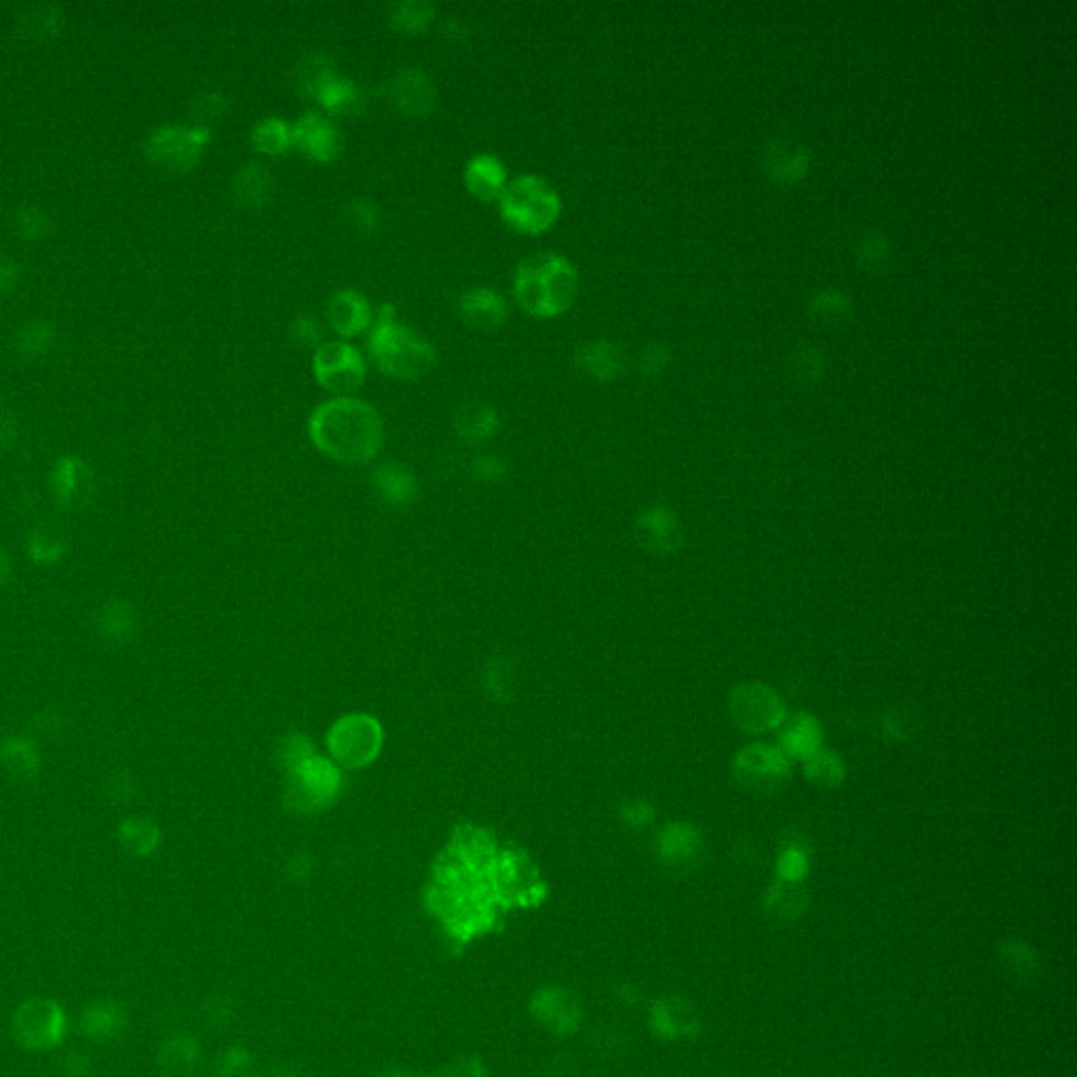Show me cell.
<instances>
[{"instance_id":"cell-1","label":"cell","mask_w":1077,"mask_h":1077,"mask_svg":"<svg viewBox=\"0 0 1077 1077\" xmlns=\"http://www.w3.org/2000/svg\"><path fill=\"white\" fill-rule=\"evenodd\" d=\"M310 436L327 455L341 461H366L382 447L384 424L369 403L339 396L311 413Z\"/></svg>"},{"instance_id":"cell-2","label":"cell","mask_w":1077,"mask_h":1077,"mask_svg":"<svg viewBox=\"0 0 1077 1077\" xmlns=\"http://www.w3.org/2000/svg\"><path fill=\"white\" fill-rule=\"evenodd\" d=\"M576 293L575 265L558 253L530 255L516 267L514 297L532 316H558L569 310Z\"/></svg>"},{"instance_id":"cell-3","label":"cell","mask_w":1077,"mask_h":1077,"mask_svg":"<svg viewBox=\"0 0 1077 1077\" xmlns=\"http://www.w3.org/2000/svg\"><path fill=\"white\" fill-rule=\"evenodd\" d=\"M369 350L384 373L400 380H419L436 364L433 345L400 322L392 304L382 306L369 339Z\"/></svg>"},{"instance_id":"cell-4","label":"cell","mask_w":1077,"mask_h":1077,"mask_svg":"<svg viewBox=\"0 0 1077 1077\" xmlns=\"http://www.w3.org/2000/svg\"><path fill=\"white\" fill-rule=\"evenodd\" d=\"M560 196L548 179L525 173L507 182L499 196L502 217L518 232L541 234L560 216Z\"/></svg>"},{"instance_id":"cell-5","label":"cell","mask_w":1077,"mask_h":1077,"mask_svg":"<svg viewBox=\"0 0 1077 1077\" xmlns=\"http://www.w3.org/2000/svg\"><path fill=\"white\" fill-rule=\"evenodd\" d=\"M728 716L747 735H765L779 730L788 710L783 699L765 682H741L728 694Z\"/></svg>"},{"instance_id":"cell-6","label":"cell","mask_w":1077,"mask_h":1077,"mask_svg":"<svg viewBox=\"0 0 1077 1077\" xmlns=\"http://www.w3.org/2000/svg\"><path fill=\"white\" fill-rule=\"evenodd\" d=\"M66 1033V1012L51 998H30L13 1014V1037L28 1051H53L64 1042Z\"/></svg>"},{"instance_id":"cell-7","label":"cell","mask_w":1077,"mask_h":1077,"mask_svg":"<svg viewBox=\"0 0 1077 1077\" xmlns=\"http://www.w3.org/2000/svg\"><path fill=\"white\" fill-rule=\"evenodd\" d=\"M733 777L743 790L772 795L790 783L791 760L774 745L754 743L735 756Z\"/></svg>"},{"instance_id":"cell-8","label":"cell","mask_w":1077,"mask_h":1077,"mask_svg":"<svg viewBox=\"0 0 1077 1077\" xmlns=\"http://www.w3.org/2000/svg\"><path fill=\"white\" fill-rule=\"evenodd\" d=\"M211 142V131L205 127L163 124L145 140V154L152 163L168 171H190L200 161L205 145Z\"/></svg>"},{"instance_id":"cell-9","label":"cell","mask_w":1077,"mask_h":1077,"mask_svg":"<svg viewBox=\"0 0 1077 1077\" xmlns=\"http://www.w3.org/2000/svg\"><path fill=\"white\" fill-rule=\"evenodd\" d=\"M311 371L318 384L339 394L356 389L366 377L364 360L360 356L359 350L348 341L322 343L314 352Z\"/></svg>"},{"instance_id":"cell-10","label":"cell","mask_w":1077,"mask_h":1077,"mask_svg":"<svg viewBox=\"0 0 1077 1077\" xmlns=\"http://www.w3.org/2000/svg\"><path fill=\"white\" fill-rule=\"evenodd\" d=\"M53 499L66 509H83L94 499L96 479L87 461L80 457H64L51 472Z\"/></svg>"},{"instance_id":"cell-11","label":"cell","mask_w":1077,"mask_h":1077,"mask_svg":"<svg viewBox=\"0 0 1077 1077\" xmlns=\"http://www.w3.org/2000/svg\"><path fill=\"white\" fill-rule=\"evenodd\" d=\"M389 101L407 117H428L436 106V85L421 68H403L387 83Z\"/></svg>"},{"instance_id":"cell-12","label":"cell","mask_w":1077,"mask_h":1077,"mask_svg":"<svg viewBox=\"0 0 1077 1077\" xmlns=\"http://www.w3.org/2000/svg\"><path fill=\"white\" fill-rule=\"evenodd\" d=\"M293 145L318 163H331L339 156L343 140L336 122L329 117L320 112H306L293 124Z\"/></svg>"},{"instance_id":"cell-13","label":"cell","mask_w":1077,"mask_h":1077,"mask_svg":"<svg viewBox=\"0 0 1077 1077\" xmlns=\"http://www.w3.org/2000/svg\"><path fill=\"white\" fill-rule=\"evenodd\" d=\"M659 857L673 869H691L703 855L701 832L684 821L670 823L657 842Z\"/></svg>"},{"instance_id":"cell-14","label":"cell","mask_w":1077,"mask_h":1077,"mask_svg":"<svg viewBox=\"0 0 1077 1077\" xmlns=\"http://www.w3.org/2000/svg\"><path fill=\"white\" fill-rule=\"evenodd\" d=\"M327 316L339 336L354 337L371 325L373 308L356 288H341L331 297Z\"/></svg>"},{"instance_id":"cell-15","label":"cell","mask_w":1077,"mask_h":1077,"mask_svg":"<svg viewBox=\"0 0 1077 1077\" xmlns=\"http://www.w3.org/2000/svg\"><path fill=\"white\" fill-rule=\"evenodd\" d=\"M640 541L642 546L655 553H675L684 543V530L680 527L678 518L663 509L655 507L640 518Z\"/></svg>"},{"instance_id":"cell-16","label":"cell","mask_w":1077,"mask_h":1077,"mask_svg":"<svg viewBox=\"0 0 1077 1077\" xmlns=\"http://www.w3.org/2000/svg\"><path fill=\"white\" fill-rule=\"evenodd\" d=\"M779 749L790 760L806 762L809 758H813L818 749H823V733L818 719L811 714H795L779 735Z\"/></svg>"},{"instance_id":"cell-17","label":"cell","mask_w":1077,"mask_h":1077,"mask_svg":"<svg viewBox=\"0 0 1077 1077\" xmlns=\"http://www.w3.org/2000/svg\"><path fill=\"white\" fill-rule=\"evenodd\" d=\"M468 190L480 200H499L507 186V168L493 154H476L470 158L463 171Z\"/></svg>"},{"instance_id":"cell-18","label":"cell","mask_w":1077,"mask_h":1077,"mask_svg":"<svg viewBox=\"0 0 1077 1077\" xmlns=\"http://www.w3.org/2000/svg\"><path fill=\"white\" fill-rule=\"evenodd\" d=\"M127 1010L114 1000H99L87 1005L80 1014V1033L96 1042H112L127 1030Z\"/></svg>"},{"instance_id":"cell-19","label":"cell","mask_w":1077,"mask_h":1077,"mask_svg":"<svg viewBox=\"0 0 1077 1077\" xmlns=\"http://www.w3.org/2000/svg\"><path fill=\"white\" fill-rule=\"evenodd\" d=\"M459 310L468 322L480 329H495L507 316V301L495 288L472 287L461 295Z\"/></svg>"},{"instance_id":"cell-20","label":"cell","mask_w":1077,"mask_h":1077,"mask_svg":"<svg viewBox=\"0 0 1077 1077\" xmlns=\"http://www.w3.org/2000/svg\"><path fill=\"white\" fill-rule=\"evenodd\" d=\"M97 629L101 638H106L112 645H127L131 642L138 631H140V619L138 611L131 602L127 600H108L99 611H97Z\"/></svg>"},{"instance_id":"cell-21","label":"cell","mask_w":1077,"mask_h":1077,"mask_svg":"<svg viewBox=\"0 0 1077 1077\" xmlns=\"http://www.w3.org/2000/svg\"><path fill=\"white\" fill-rule=\"evenodd\" d=\"M0 768L13 779H32L41 768L36 745L24 737H4L0 741Z\"/></svg>"},{"instance_id":"cell-22","label":"cell","mask_w":1077,"mask_h":1077,"mask_svg":"<svg viewBox=\"0 0 1077 1077\" xmlns=\"http://www.w3.org/2000/svg\"><path fill=\"white\" fill-rule=\"evenodd\" d=\"M15 24L28 39H47L62 30L64 11L53 2H32L15 13Z\"/></svg>"},{"instance_id":"cell-23","label":"cell","mask_w":1077,"mask_h":1077,"mask_svg":"<svg viewBox=\"0 0 1077 1077\" xmlns=\"http://www.w3.org/2000/svg\"><path fill=\"white\" fill-rule=\"evenodd\" d=\"M333 59L322 51H311L295 68V87L301 96L314 97L322 94V89L336 78Z\"/></svg>"},{"instance_id":"cell-24","label":"cell","mask_w":1077,"mask_h":1077,"mask_svg":"<svg viewBox=\"0 0 1077 1077\" xmlns=\"http://www.w3.org/2000/svg\"><path fill=\"white\" fill-rule=\"evenodd\" d=\"M119 842L133 857H147L161 844V829L147 816H127L119 823Z\"/></svg>"},{"instance_id":"cell-25","label":"cell","mask_w":1077,"mask_h":1077,"mask_svg":"<svg viewBox=\"0 0 1077 1077\" xmlns=\"http://www.w3.org/2000/svg\"><path fill=\"white\" fill-rule=\"evenodd\" d=\"M232 188L242 205L260 207L272 194V175L262 163H249L237 171Z\"/></svg>"},{"instance_id":"cell-26","label":"cell","mask_w":1077,"mask_h":1077,"mask_svg":"<svg viewBox=\"0 0 1077 1077\" xmlns=\"http://www.w3.org/2000/svg\"><path fill=\"white\" fill-rule=\"evenodd\" d=\"M318 101L331 114L354 117L364 108V94L360 91V87L354 80L337 74L336 78L322 89V94L318 96Z\"/></svg>"},{"instance_id":"cell-27","label":"cell","mask_w":1077,"mask_h":1077,"mask_svg":"<svg viewBox=\"0 0 1077 1077\" xmlns=\"http://www.w3.org/2000/svg\"><path fill=\"white\" fill-rule=\"evenodd\" d=\"M804 777L814 788L834 790L844 783L846 767L844 760L832 749H818L813 758L804 762Z\"/></svg>"},{"instance_id":"cell-28","label":"cell","mask_w":1077,"mask_h":1077,"mask_svg":"<svg viewBox=\"0 0 1077 1077\" xmlns=\"http://www.w3.org/2000/svg\"><path fill=\"white\" fill-rule=\"evenodd\" d=\"M198 1058V1046L188 1035H175L163 1042L158 1053V1065L168 1076H186L190 1074Z\"/></svg>"},{"instance_id":"cell-29","label":"cell","mask_w":1077,"mask_h":1077,"mask_svg":"<svg viewBox=\"0 0 1077 1077\" xmlns=\"http://www.w3.org/2000/svg\"><path fill=\"white\" fill-rule=\"evenodd\" d=\"M68 551V539L62 530L51 525L34 528L28 537V556L36 564H53L59 562Z\"/></svg>"},{"instance_id":"cell-30","label":"cell","mask_w":1077,"mask_h":1077,"mask_svg":"<svg viewBox=\"0 0 1077 1077\" xmlns=\"http://www.w3.org/2000/svg\"><path fill=\"white\" fill-rule=\"evenodd\" d=\"M253 145L265 154H283L293 145V124L281 117H265L253 127Z\"/></svg>"},{"instance_id":"cell-31","label":"cell","mask_w":1077,"mask_h":1077,"mask_svg":"<svg viewBox=\"0 0 1077 1077\" xmlns=\"http://www.w3.org/2000/svg\"><path fill=\"white\" fill-rule=\"evenodd\" d=\"M497 413L486 403H465L457 410L455 426L465 438H484L497 428Z\"/></svg>"},{"instance_id":"cell-32","label":"cell","mask_w":1077,"mask_h":1077,"mask_svg":"<svg viewBox=\"0 0 1077 1077\" xmlns=\"http://www.w3.org/2000/svg\"><path fill=\"white\" fill-rule=\"evenodd\" d=\"M15 352L24 359H39L47 354L55 343V329L45 320H30L15 333Z\"/></svg>"},{"instance_id":"cell-33","label":"cell","mask_w":1077,"mask_h":1077,"mask_svg":"<svg viewBox=\"0 0 1077 1077\" xmlns=\"http://www.w3.org/2000/svg\"><path fill=\"white\" fill-rule=\"evenodd\" d=\"M576 364L594 375V377H611L617 373L619 369V354L613 345L604 343V341H596V343H585L579 352H576Z\"/></svg>"},{"instance_id":"cell-34","label":"cell","mask_w":1077,"mask_h":1077,"mask_svg":"<svg viewBox=\"0 0 1077 1077\" xmlns=\"http://www.w3.org/2000/svg\"><path fill=\"white\" fill-rule=\"evenodd\" d=\"M436 18V7L426 0H403L389 11V22L403 32H421Z\"/></svg>"},{"instance_id":"cell-35","label":"cell","mask_w":1077,"mask_h":1077,"mask_svg":"<svg viewBox=\"0 0 1077 1077\" xmlns=\"http://www.w3.org/2000/svg\"><path fill=\"white\" fill-rule=\"evenodd\" d=\"M13 232L24 240L45 239L53 230V219L39 207H18L11 216Z\"/></svg>"},{"instance_id":"cell-36","label":"cell","mask_w":1077,"mask_h":1077,"mask_svg":"<svg viewBox=\"0 0 1077 1077\" xmlns=\"http://www.w3.org/2000/svg\"><path fill=\"white\" fill-rule=\"evenodd\" d=\"M537 1012L543 1016L546 1023H550L556 1030L569 1027L576 1016L575 1005L564 996V991H558V993L550 991L543 998V1005H539Z\"/></svg>"},{"instance_id":"cell-37","label":"cell","mask_w":1077,"mask_h":1077,"mask_svg":"<svg viewBox=\"0 0 1077 1077\" xmlns=\"http://www.w3.org/2000/svg\"><path fill=\"white\" fill-rule=\"evenodd\" d=\"M226 110H228V99L213 89L200 94L193 101L194 120L198 122V127H205V129H209L207 127L209 122L221 119L226 114Z\"/></svg>"},{"instance_id":"cell-38","label":"cell","mask_w":1077,"mask_h":1077,"mask_svg":"<svg viewBox=\"0 0 1077 1077\" xmlns=\"http://www.w3.org/2000/svg\"><path fill=\"white\" fill-rule=\"evenodd\" d=\"M345 217L359 232H373L380 226V207L371 198H354L345 205Z\"/></svg>"},{"instance_id":"cell-39","label":"cell","mask_w":1077,"mask_h":1077,"mask_svg":"<svg viewBox=\"0 0 1077 1077\" xmlns=\"http://www.w3.org/2000/svg\"><path fill=\"white\" fill-rule=\"evenodd\" d=\"M802 903H804V892L798 888V882L781 880L768 894V905L779 913L800 910Z\"/></svg>"},{"instance_id":"cell-40","label":"cell","mask_w":1077,"mask_h":1077,"mask_svg":"<svg viewBox=\"0 0 1077 1077\" xmlns=\"http://www.w3.org/2000/svg\"><path fill=\"white\" fill-rule=\"evenodd\" d=\"M806 853L798 846H790L779 857V876L785 882H798L806 873Z\"/></svg>"},{"instance_id":"cell-41","label":"cell","mask_w":1077,"mask_h":1077,"mask_svg":"<svg viewBox=\"0 0 1077 1077\" xmlns=\"http://www.w3.org/2000/svg\"><path fill=\"white\" fill-rule=\"evenodd\" d=\"M290 336L301 345H316L322 336L320 322L311 314H301L290 325Z\"/></svg>"},{"instance_id":"cell-42","label":"cell","mask_w":1077,"mask_h":1077,"mask_svg":"<svg viewBox=\"0 0 1077 1077\" xmlns=\"http://www.w3.org/2000/svg\"><path fill=\"white\" fill-rule=\"evenodd\" d=\"M133 777L127 772V770H117L110 779H108V791H110V798L114 802H129V798L133 795L135 791V785H133Z\"/></svg>"},{"instance_id":"cell-43","label":"cell","mask_w":1077,"mask_h":1077,"mask_svg":"<svg viewBox=\"0 0 1077 1077\" xmlns=\"http://www.w3.org/2000/svg\"><path fill=\"white\" fill-rule=\"evenodd\" d=\"M18 436V419L9 405L0 400V449L9 447Z\"/></svg>"},{"instance_id":"cell-44","label":"cell","mask_w":1077,"mask_h":1077,"mask_svg":"<svg viewBox=\"0 0 1077 1077\" xmlns=\"http://www.w3.org/2000/svg\"><path fill=\"white\" fill-rule=\"evenodd\" d=\"M18 276H20V265L15 264L13 260L0 255V293L13 287Z\"/></svg>"},{"instance_id":"cell-45","label":"cell","mask_w":1077,"mask_h":1077,"mask_svg":"<svg viewBox=\"0 0 1077 1077\" xmlns=\"http://www.w3.org/2000/svg\"><path fill=\"white\" fill-rule=\"evenodd\" d=\"M246 1058L239 1053H230L221 1060V1077H244Z\"/></svg>"},{"instance_id":"cell-46","label":"cell","mask_w":1077,"mask_h":1077,"mask_svg":"<svg viewBox=\"0 0 1077 1077\" xmlns=\"http://www.w3.org/2000/svg\"><path fill=\"white\" fill-rule=\"evenodd\" d=\"M442 32H444V39H449L453 43H463L468 39V28L461 24L459 20H447L442 24Z\"/></svg>"},{"instance_id":"cell-47","label":"cell","mask_w":1077,"mask_h":1077,"mask_svg":"<svg viewBox=\"0 0 1077 1077\" xmlns=\"http://www.w3.org/2000/svg\"><path fill=\"white\" fill-rule=\"evenodd\" d=\"M13 576V562L11 556L0 548V587H4Z\"/></svg>"},{"instance_id":"cell-48","label":"cell","mask_w":1077,"mask_h":1077,"mask_svg":"<svg viewBox=\"0 0 1077 1077\" xmlns=\"http://www.w3.org/2000/svg\"><path fill=\"white\" fill-rule=\"evenodd\" d=\"M629 818L634 823H647L652 818V809L648 804H636L631 811H629Z\"/></svg>"}]
</instances>
